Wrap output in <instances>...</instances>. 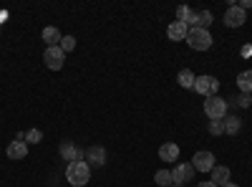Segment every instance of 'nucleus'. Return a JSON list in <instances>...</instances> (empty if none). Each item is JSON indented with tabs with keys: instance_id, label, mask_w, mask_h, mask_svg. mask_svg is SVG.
I'll return each mask as SVG.
<instances>
[{
	"instance_id": "nucleus-25",
	"label": "nucleus",
	"mask_w": 252,
	"mask_h": 187,
	"mask_svg": "<svg viewBox=\"0 0 252 187\" xmlns=\"http://www.w3.org/2000/svg\"><path fill=\"white\" fill-rule=\"evenodd\" d=\"M237 104H240V107H242V109H247V107H250V104H252V96H250V94H240V99H237Z\"/></svg>"
},
{
	"instance_id": "nucleus-13",
	"label": "nucleus",
	"mask_w": 252,
	"mask_h": 187,
	"mask_svg": "<svg viewBox=\"0 0 252 187\" xmlns=\"http://www.w3.org/2000/svg\"><path fill=\"white\" fill-rule=\"evenodd\" d=\"M177 157H179V147L174 142H166V144L159 147V159L161 162H177Z\"/></svg>"
},
{
	"instance_id": "nucleus-8",
	"label": "nucleus",
	"mask_w": 252,
	"mask_h": 187,
	"mask_svg": "<svg viewBox=\"0 0 252 187\" xmlns=\"http://www.w3.org/2000/svg\"><path fill=\"white\" fill-rule=\"evenodd\" d=\"M58 152H61V157L66 159V162H83V159H86V152L78 150L73 142H61Z\"/></svg>"
},
{
	"instance_id": "nucleus-4",
	"label": "nucleus",
	"mask_w": 252,
	"mask_h": 187,
	"mask_svg": "<svg viewBox=\"0 0 252 187\" xmlns=\"http://www.w3.org/2000/svg\"><path fill=\"white\" fill-rule=\"evenodd\" d=\"M194 91L202 94L204 99H207V96H215V94L220 91V81H217L215 76H209V74L197 76V81H194Z\"/></svg>"
},
{
	"instance_id": "nucleus-1",
	"label": "nucleus",
	"mask_w": 252,
	"mask_h": 187,
	"mask_svg": "<svg viewBox=\"0 0 252 187\" xmlns=\"http://www.w3.org/2000/svg\"><path fill=\"white\" fill-rule=\"evenodd\" d=\"M66 180H68V185H73V187L89 185V180H91V167H89L86 162H71L68 167H66Z\"/></svg>"
},
{
	"instance_id": "nucleus-6",
	"label": "nucleus",
	"mask_w": 252,
	"mask_h": 187,
	"mask_svg": "<svg viewBox=\"0 0 252 187\" xmlns=\"http://www.w3.org/2000/svg\"><path fill=\"white\" fill-rule=\"evenodd\" d=\"M43 61H46V66L51 71H58L63 69V61H66V53L61 51V46H48L46 53H43Z\"/></svg>"
},
{
	"instance_id": "nucleus-10",
	"label": "nucleus",
	"mask_w": 252,
	"mask_h": 187,
	"mask_svg": "<svg viewBox=\"0 0 252 187\" xmlns=\"http://www.w3.org/2000/svg\"><path fill=\"white\" fill-rule=\"evenodd\" d=\"M86 164L89 167H103V164H106V150L103 147H89L86 150Z\"/></svg>"
},
{
	"instance_id": "nucleus-12",
	"label": "nucleus",
	"mask_w": 252,
	"mask_h": 187,
	"mask_svg": "<svg viewBox=\"0 0 252 187\" xmlns=\"http://www.w3.org/2000/svg\"><path fill=\"white\" fill-rule=\"evenodd\" d=\"M187 23H182V20H174V23H169V28H166V36H169V40H187Z\"/></svg>"
},
{
	"instance_id": "nucleus-11",
	"label": "nucleus",
	"mask_w": 252,
	"mask_h": 187,
	"mask_svg": "<svg viewBox=\"0 0 252 187\" xmlns=\"http://www.w3.org/2000/svg\"><path fill=\"white\" fill-rule=\"evenodd\" d=\"M5 154H8V159H26V154H28V144H26L23 139H15V142L8 144Z\"/></svg>"
},
{
	"instance_id": "nucleus-19",
	"label": "nucleus",
	"mask_w": 252,
	"mask_h": 187,
	"mask_svg": "<svg viewBox=\"0 0 252 187\" xmlns=\"http://www.w3.org/2000/svg\"><path fill=\"white\" fill-rule=\"evenodd\" d=\"M222 121H224V132H227V134H237V132H240V127H242L240 116H224Z\"/></svg>"
},
{
	"instance_id": "nucleus-26",
	"label": "nucleus",
	"mask_w": 252,
	"mask_h": 187,
	"mask_svg": "<svg viewBox=\"0 0 252 187\" xmlns=\"http://www.w3.org/2000/svg\"><path fill=\"white\" fill-rule=\"evenodd\" d=\"M240 8H242V10L247 13V10L252 8V0H240Z\"/></svg>"
},
{
	"instance_id": "nucleus-20",
	"label": "nucleus",
	"mask_w": 252,
	"mask_h": 187,
	"mask_svg": "<svg viewBox=\"0 0 252 187\" xmlns=\"http://www.w3.org/2000/svg\"><path fill=\"white\" fill-rule=\"evenodd\" d=\"M154 182H157L159 187H169V185H174V182H172V170H159V172L154 175Z\"/></svg>"
},
{
	"instance_id": "nucleus-16",
	"label": "nucleus",
	"mask_w": 252,
	"mask_h": 187,
	"mask_svg": "<svg viewBox=\"0 0 252 187\" xmlns=\"http://www.w3.org/2000/svg\"><path fill=\"white\" fill-rule=\"evenodd\" d=\"M194 81H197V76L189 71V69H182V71L177 74V84H179L182 89H194Z\"/></svg>"
},
{
	"instance_id": "nucleus-14",
	"label": "nucleus",
	"mask_w": 252,
	"mask_h": 187,
	"mask_svg": "<svg viewBox=\"0 0 252 187\" xmlns=\"http://www.w3.org/2000/svg\"><path fill=\"white\" fill-rule=\"evenodd\" d=\"M209 175H212L209 180H212L217 187H222V185H227V182H229V175H232V172H229V167H224V164H217V167H215L212 172H209Z\"/></svg>"
},
{
	"instance_id": "nucleus-18",
	"label": "nucleus",
	"mask_w": 252,
	"mask_h": 187,
	"mask_svg": "<svg viewBox=\"0 0 252 187\" xmlns=\"http://www.w3.org/2000/svg\"><path fill=\"white\" fill-rule=\"evenodd\" d=\"M237 86L242 94H252V69H247L237 76Z\"/></svg>"
},
{
	"instance_id": "nucleus-21",
	"label": "nucleus",
	"mask_w": 252,
	"mask_h": 187,
	"mask_svg": "<svg viewBox=\"0 0 252 187\" xmlns=\"http://www.w3.org/2000/svg\"><path fill=\"white\" fill-rule=\"evenodd\" d=\"M209 23H212V13H209V10H199L194 28H209Z\"/></svg>"
},
{
	"instance_id": "nucleus-28",
	"label": "nucleus",
	"mask_w": 252,
	"mask_h": 187,
	"mask_svg": "<svg viewBox=\"0 0 252 187\" xmlns=\"http://www.w3.org/2000/svg\"><path fill=\"white\" fill-rule=\"evenodd\" d=\"M222 187H240V185H235V182H227V185H222Z\"/></svg>"
},
{
	"instance_id": "nucleus-22",
	"label": "nucleus",
	"mask_w": 252,
	"mask_h": 187,
	"mask_svg": "<svg viewBox=\"0 0 252 187\" xmlns=\"http://www.w3.org/2000/svg\"><path fill=\"white\" fill-rule=\"evenodd\" d=\"M23 139H26V144H38V142H43V132L40 129H28Z\"/></svg>"
},
{
	"instance_id": "nucleus-30",
	"label": "nucleus",
	"mask_w": 252,
	"mask_h": 187,
	"mask_svg": "<svg viewBox=\"0 0 252 187\" xmlns=\"http://www.w3.org/2000/svg\"><path fill=\"white\" fill-rule=\"evenodd\" d=\"M182 187H187V185H182Z\"/></svg>"
},
{
	"instance_id": "nucleus-27",
	"label": "nucleus",
	"mask_w": 252,
	"mask_h": 187,
	"mask_svg": "<svg viewBox=\"0 0 252 187\" xmlns=\"http://www.w3.org/2000/svg\"><path fill=\"white\" fill-rule=\"evenodd\" d=\"M197 187H217V185H215V182H212V180H209V182H199V185H197Z\"/></svg>"
},
{
	"instance_id": "nucleus-23",
	"label": "nucleus",
	"mask_w": 252,
	"mask_h": 187,
	"mask_svg": "<svg viewBox=\"0 0 252 187\" xmlns=\"http://www.w3.org/2000/svg\"><path fill=\"white\" fill-rule=\"evenodd\" d=\"M58 46H61V51H63V53H68V51H73V48H76V38H73V36H63Z\"/></svg>"
},
{
	"instance_id": "nucleus-15",
	"label": "nucleus",
	"mask_w": 252,
	"mask_h": 187,
	"mask_svg": "<svg viewBox=\"0 0 252 187\" xmlns=\"http://www.w3.org/2000/svg\"><path fill=\"white\" fill-rule=\"evenodd\" d=\"M177 20H182V23H187V26H197V13L192 8H187V5H179L177 8Z\"/></svg>"
},
{
	"instance_id": "nucleus-29",
	"label": "nucleus",
	"mask_w": 252,
	"mask_h": 187,
	"mask_svg": "<svg viewBox=\"0 0 252 187\" xmlns=\"http://www.w3.org/2000/svg\"><path fill=\"white\" fill-rule=\"evenodd\" d=\"M169 187H179V185H169Z\"/></svg>"
},
{
	"instance_id": "nucleus-3",
	"label": "nucleus",
	"mask_w": 252,
	"mask_h": 187,
	"mask_svg": "<svg viewBox=\"0 0 252 187\" xmlns=\"http://www.w3.org/2000/svg\"><path fill=\"white\" fill-rule=\"evenodd\" d=\"M204 114L212 119V121H220V119H224L227 116V99H222V96H207L204 99Z\"/></svg>"
},
{
	"instance_id": "nucleus-7",
	"label": "nucleus",
	"mask_w": 252,
	"mask_h": 187,
	"mask_svg": "<svg viewBox=\"0 0 252 187\" xmlns=\"http://www.w3.org/2000/svg\"><path fill=\"white\" fill-rule=\"evenodd\" d=\"M245 20H247V13H245L240 5H229V8L224 10V26H227V28H240Z\"/></svg>"
},
{
	"instance_id": "nucleus-24",
	"label": "nucleus",
	"mask_w": 252,
	"mask_h": 187,
	"mask_svg": "<svg viewBox=\"0 0 252 187\" xmlns=\"http://www.w3.org/2000/svg\"><path fill=\"white\" fill-rule=\"evenodd\" d=\"M224 132V121H209V134H222Z\"/></svg>"
},
{
	"instance_id": "nucleus-5",
	"label": "nucleus",
	"mask_w": 252,
	"mask_h": 187,
	"mask_svg": "<svg viewBox=\"0 0 252 187\" xmlns=\"http://www.w3.org/2000/svg\"><path fill=\"white\" fill-rule=\"evenodd\" d=\"M192 167H194V172H212L217 167V159L212 152H197L192 157Z\"/></svg>"
},
{
	"instance_id": "nucleus-2",
	"label": "nucleus",
	"mask_w": 252,
	"mask_h": 187,
	"mask_svg": "<svg viewBox=\"0 0 252 187\" xmlns=\"http://www.w3.org/2000/svg\"><path fill=\"white\" fill-rule=\"evenodd\" d=\"M187 46L194 51H207V48H212V36H209L207 28H189Z\"/></svg>"
},
{
	"instance_id": "nucleus-9",
	"label": "nucleus",
	"mask_w": 252,
	"mask_h": 187,
	"mask_svg": "<svg viewBox=\"0 0 252 187\" xmlns=\"http://www.w3.org/2000/svg\"><path fill=\"white\" fill-rule=\"evenodd\" d=\"M192 175H194V167H192V164H189V162H179L177 167L172 170V182L182 187V185H187L189 180H192Z\"/></svg>"
},
{
	"instance_id": "nucleus-17",
	"label": "nucleus",
	"mask_w": 252,
	"mask_h": 187,
	"mask_svg": "<svg viewBox=\"0 0 252 187\" xmlns=\"http://www.w3.org/2000/svg\"><path fill=\"white\" fill-rule=\"evenodd\" d=\"M61 31L58 28H53V26H48V28H43V40H46V48L48 46H58L61 43Z\"/></svg>"
}]
</instances>
